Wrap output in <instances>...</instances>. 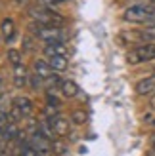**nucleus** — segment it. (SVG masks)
<instances>
[{
    "label": "nucleus",
    "mask_w": 155,
    "mask_h": 156,
    "mask_svg": "<svg viewBox=\"0 0 155 156\" xmlns=\"http://www.w3.org/2000/svg\"><path fill=\"white\" fill-rule=\"evenodd\" d=\"M149 2H155V0H149Z\"/></svg>",
    "instance_id": "nucleus-26"
},
{
    "label": "nucleus",
    "mask_w": 155,
    "mask_h": 156,
    "mask_svg": "<svg viewBox=\"0 0 155 156\" xmlns=\"http://www.w3.org/2000/svg\"><path fill=\"white\" fill-rule=\"evenodd\" d=\"M151 149H153V152H155V135L151 137Z\"/></svg>",
    "instance_id": "nucleus-23"
},
{
    "label": "nucleus",
    "mask_w": 155,
    "mask_h": 156,
    "mask_svg": "<svg viewBox=\"0 0 155 156\" xmlns=\"http://www.w3.org/2000/svg\"><path fill=\"white\" fill-rule=\"evenodd\" d=\"M0 156H12L10 149H0Z\"/></svg>",
    "instance_id": "nucleus-20"
},
{
    "label": "nucleus",
    "mask_w": 155,
    "mask_h": 156,
    "mask_svg": "<svg viewBox=\"0 0 155 156\" xmlns=\"http://www.w3.org/2000/svg\"><path fill=\"white\" fill-rule=\"evenodd\" d=\"M48 124H50V128H52V131H54V135H56V137L63 139V137L69 135V128H71V122H69L67 118H63V116H59V114L50 116V118H48Z\"/></svg>",
    "instance_id": "nucleus-6"
},
{
    "label": "nucleus",
    "mask_w": 155,
    "mask_h": 156,
    "mask_svg": "<svg viewBox=\"0 0 155 156\" xmlns=\"http://www.w3.org/2000/svg\"><path fill=\"white\" fill-rule=\"evenodd\" d=\"M151 107L155 108V95H153V99H151Z\"/></svg>",
    "instance_id": "nucleus-24"
},
{
    "label": "nucleus",
    "mask_w": 155,
    "mask_h": 156,
    "mask_svg": "<svg viewBox=\"0 0 155 156\" xmlns=\"http://www.w3.org/2000/svg\"><path fill=\"white\" fill-rule=\"evenodd\" d=\"M4 95V86H2V80H0V97Z\"/></svg>",
    "instance_id": "nucleus-22"
},
{
    "label": "nucleus",
    "mask_w": 155,
    "mask_h": 156,
    "mask_svg": "<svg viewBox=\"0 0 155 156\" xmlns=\"http://www.w3.org/2000/svg\"><path fill=\"white\" fill-rule=\"evenodd\" d=\"M46 2H48V4H54V6H56V4H63V2H67V0H46Z\"/></svg>",
    "instance_id": "nucleus-21"
},
{
    "label": "nucleus",
    "mask_w": 155,
    "mask_h": 156,
    "mask_svg": "<svg viewBox=\"0 0 155 156\" xmlns=\"http://www.w3.org/2000/svg\"><path fill=\"white\" fill-rule=\"evenodd\" d=\"M140 38H144V40H155V23H151V25H148L142 30Z\"/></svg>",
    "instance_id": "nucleus-15"
},
{
    "label": "nucleus",
    "mask_w": 155,
    "mask_h": 156,
    "mask_svg": "<svg viewBox=\"0 0 155 156\" xmlns=\"http://www.w3.org/2000/svg\"><path fill=\"white\" fill-rule=\"evenodd\" d=\"M33 69H35V74H38L42 80H50V78L56 74V71L50 67L48 61H42V59H36L33 63Z\"/></svg>",
    "instance_id": "nucleus-9"
},
{
    "label": "nucleus",
    "mask_w": 155,
    "mask_h": 156,
    "mask_svg": "<svg viewBox=\"0 0 155 156\" xmlns=\"http://www.w3.org/2000/svg\"><path fill=\"white\" fill-rule=\"evenodd\" d=\"M0 149H2V147H0Z\"/></svg>",
    "instance_id": "nucleus-27"
},
{
    "label": "nucleus",
    "mask_w": 155,
    "mask_h": 156,
    "mask_svg": "<svg viewBox=\"0 0 155 156\" xmlns=\"http://www.w3.org/2000/svg\"><path fill=\"white\" fill-rule=\"evenodd\" d=\"M17 2H19V4H27V0H17Z\"/></svg>",
    "instance_id": "nucleus-25"
},
{
    "label": "nucleus",
    "mask_w": 155,
    "mask_h": 156,
    "mask_svg": "<svg viewBox=\"0 0 155 156\" xmlns=\"http://www.w3.org/2000/svg\"><path fill=\"white\" fill-rule=\"evenodd\" d=\"M123 19L127 23H138V25H151L155 23V2L134 4L125 10Z\"/></svg>",
    "instance_id": "nucleus-1"
},
{
    "label": "nucleus",
    "mask_w": 155,
    "mask_h": 156,
    "mask_svg": "<svg viewBox=\"0 0 155 156\" xmlns=\"http://www.w3.org/2000/svg\"><path fill=\"white\" fill-rule=\"evenodd\" d=\"M27 80H29V74H27V69L21 65H15L13 67V84L15 88H23V86H27Z\"/></svg>",
    "instance_id": "nucleus-12"
},
{
    "label": "nucleus",
    "mask_w": 155,
    "mask_h": 156,
    "mask_svg": "<svg viewBox=\"0 0 155 156\" xmlns=\"http://www.w3.org/2000/svg\"><path fill=\"white\" fill-rule=\"evenodd\" d=\"M13 108L21 114V118H27V116H31V112H33V101H31L29 97H15L13 99Z\"/></svg>",
    "instance_id": "nucleus-8"
},
{
    "label": "nucleus",
    "mask_w": 155,
    "mask_h": 156,
    "mask_svg": "<svg viewBox=\"0 0 155 156\" xmlns=\"http://www.w3.org/2000/svg\"><path fill=\"white\" fill-rule=\"evenodd\" d=\"M48 63L54 71H65L67 69V55H52V57H48Z\"/></svg>",
    "instance_id": "nucleus-14"
},
{
    "label": "nucleus",
    "mask_w": 155,
    "mask_h": 156,
    "mask_svg": "<svg viewBox=\"0 0 155 156\" xmlns=\"http://www.w3.org/2000/svg\"><path fill=\"white\" fill-rule=\"evenodd\" d=\"M0 33H2V38L6 42H12L15 38V23H13V19H10V17L2 19V23H0Z\"/></svg>",
    "instance_id": "nucleus-11"
},
{
    "label": "nucleus",
    "mask_w": 155,
    "mask_h": 156,
    "mask_svg": "<svg viewBox=\"0 0 155 156\" xmlns=\"http://www.w3.org/2000/svg\"><path fill=\"white\" fill-rule=\"evenodd\" d=\"M136 93L138 95H151V93H155V74H151V76L138 82L136 84Z\"/></svg>",
    "instance_id": "nucleus-10"
},
{
    "label": "nucleus",
    "mask_w": 155,
    "mask_h": 156,
    "mask_svg": "<svg viewBox=\"0 0 155 156\" xmlns=\"http://www.w3.org/2000/svg\"><path fill=\"white\" fill-rule=\"evenodd\" d=\"M61 93L65 97H75V95H79V86L73 80H63L61 82Z\"/></svg>",
    "instance_id": "nucleus-13"
},
{
    "label": "nucleus",
    "mask_w": 155,
    "mask_h": 156,
    "mask_svg": "<svg viewBox=\"0 0 155 156\" xmlns=\"http://www.w3.org/2000/svg\"><path fill=\"white\" fill-rule=\"evenodd\" d=\"M86 118H88V116H86V112H84V111H75L71 114V120L75 124H84V122H86Z\"/></svg>",
    "instance_id": "nucleus-17"
},
{
    "label": "nucleus",
    "mask_w": 155,
    "mask_h": 156,
    "mask_svg": "<svg viewBox=\"0 0 155 156\" xmlns=\"http://www.w3.org/2000/svg\"><path fill=\"white\" fill-rule=\"evenodd\" d=\"M29 145L36 151L38 156H54V149H52V139H48L40 128L36 126V129L33 131V135L29 137Z\"/></svg>",
    "instance_id": "nucleus-3"
},
{
    "label": "nucleus",
    "mask_w": 155,
    "mask_h": 156,
    "mask_svg": "<svg viewBox=\"0 0 155 156\" xmlns=\"http://www.w3.org/2000/svg\"><path fill=\"white\" fill-rule=\"evenodd\" d=\"M21 156H23V154H21Z\"/></svg>",
    "instance_id": "nucleus-28"
},
{
    "label": "nucleus",
    "mask_w": 155,
    "mask_h": 156,
    "mask_svg": "<svg viewBox=\"0 0 155 156\" xmlns=\"http://www.w3.org/2000/svg\"><path fill=\"white\" fill-rule=\"evenodd\" d=\"M21 149H23V156H38L36 151L29 145V141H27V143H23V145H21Z\"/></svg>",
    "instance_id": "nucleus-19"
},
{
    "label": "nucleus",
    "mask_w": 155,
    "mask_h": 156,
    "mask_svg": "<svg viewBox=\"0 0 155 156\" xmlns=\"http://www.w3.org/2000/svg\"><path fill=\"white\" fill-rule=\"evenodd\" d=\"M33 30L38 38H42L44 42H54V40H63V33L61 27H54V25H44V23H35Z\"/></svg>",
    "instance_id": "nucleus-5"
},
{
    "label": "nucleus",
    "mask_w": 155,
    "mask_h": 156,
    "mask_svg": "<svg viewBox=\"0 0 155 156\" xmlns=\"http://www.w3.org/2000/svg\"><path fill=\"white\" fill-rule=\"evenodd\" d=\"M8 59H10V63L15 67V65H21V53L17 50H8Z\"/></svg>",
    "instance_id": "nucleus-16"
},
{
    "label": "nucleus",
    "mask_w": 155,
    "mask_h": 156,
    "mask_svg": "<svg viewBox=\"0 0 155 156\" xmlns=\"http://www.w3.org/2000/svg\"><path fill=\"white\" fill-rule=\"evenodd\" d=\"M69 50L63 44V40H54V42H46L44 46V55L52 57V55H67Z\"/></svg>",
    "instance_id": "nucleus-7"
},
{
    "label": "nucleus",
    "mask_w": 155,
    "mask_h": 156,
    "mask_svg": "<svg viewBox=\"0 0 155 156\" xmlns=\"http://www.w3.org/2000/svg\"><path fill=\"white\" fill-rule=\"evenodd\" d=\"M153 59H155V44H151V42L140 44L127 53V61L130 65L148 63V61H153Z\"/></svg>",
    "instance_id": "nucleus-2"
},
{
    "label": "nucleus",
    "mask_w": 155,
    "mask_h": 156,
    "mask_svg": "<svg viewBox=\"0 0 155 156\" xmlns=\"http://www.w3.org/2000/svg\"><path fill=\"white\" fill-rule=\"evenodd\" d=\"M31 15L36 23H44V25H54V27H61L63 25V19L59 17L56 12H52L50 8H33Z\"/></svg>",
    "instance_id": "nucleus-4"
},
{
    "label": "nucleus",
    "mask_w": 155,
    "mask_h": 156,
    "mask_svg": "<svg viewBox=\"0 0 155 156\" xmlns=\"http://www.w3.org/2000/svg\"><path fill=\"white\" fill-rule=\"evenodd\" d=\"M52 149H54V154H63L67 147H65V143H63V141H59V137H58L56 141L52 143Z\"/></svg>",
    "instance_id": "nucleus-18"
}]
</instances>
